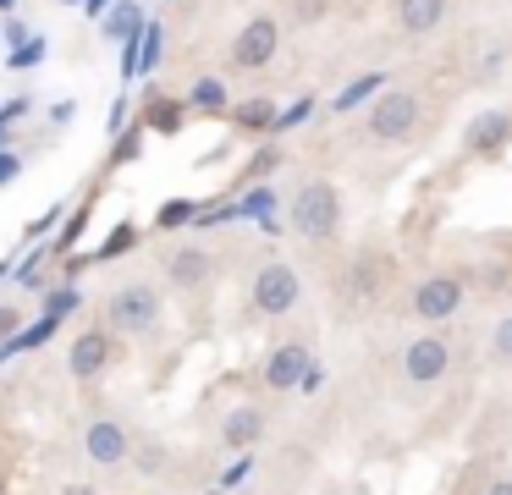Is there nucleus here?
I'll return each mask as SVG.
<instances>
[{
    "label": "nucleus",
    "mask_w": 512,
    "mask_h": 495,
    "mask_svg": "<svg viewBox=\"0 0 512 495\" xmlns=\"http://www.w3.org/2000/svg\"><path fill=\"white\" fill-rule=\"evenodd\" d=\"M17 171H23V160H17L12 149H0V187H6V182H17Z\"/></svg>",
    "instance_id": "nucleus-27"
},
{
    "label": "nucleus",
    "mask_w": 512,
    "mask_h": 495,
    "mask_svg": "<svg viewBox=\"0 0 512 495\" xmlns=\"http://www.w3.org/2000/svg\"><path fill=\"white\" fill-rule=\"evenodd\" d=\"M105 319H111L116 330H127V336H149V330L160 325V292L149 281H127L122 292L111 297Z\"/></svg>",
    "instance_id": "nucleus-4"
},
{
    "label": "nucleus",
    "mask_w": 512,
    "mask_h": 495,
    "mask_svg": "<svg viewBox=\"0 0 512 495\" xmlns=\"http://www.w3.org/2000/svg\"><path fill=\"white\" fill-rule=\"evenodd\" d=\"M0 495H6V468H0Z\"/></svg>",
    "instance_id": "nucleus-33"
},
{
    "label": "nucleus",
    "mask_w": 512,
    "mask_h": 495,
    "mask_svg": "<svg viewBox=\"0 0 512 495\" xmlns=\"http://www.w3.org/2000/svg\"><path fill=\"white\" fill-rule=\"evenodd\" d=\"M12 6H17V0H0V11H12Z\"/></svg>",
    "instance_id": "nucleus-32"
},
{
    "label": "nucleus",
    "mask_w": 512,
    "mask_h": 495,
    "mask_svg": "<svg viewBox=\"0 0 512 495\" xmlns=\"http://www.w3.org/2000/svg\"><path fill=\"white\" fill-rule=\"evenodd\" d=\"M364 94H375V77H364V83H353V88H347V94H342V105H336V110H353Z\"/></svg>",
    "instance_id": "nucleus-26"
},
{
    "label": "nucleus",
    "mask_w": 512,
    "mask_h": 495,
    "mask_svg": "<svg viewBox=\"0 0 512 495\" xmlns=\"http://www.w3.org/2000/svg\"><path fill=\"white\" fill-rule=\"evenodd\" d=\"M463 297H468L463 270H435L413 286V314H419L424 325H441V319H452L457 308H463Z\"/></svg>",
    "instance_id": "nucleus-3"
},
{
    "label": "nucleus",
    "mask_w": 512,
    "mask_h": 495,
    "mask_svg": "<svg viewBox=\"0 0 512 495\" xmlns=\"http://www.w3.org/2000/svg\"><path fill=\"white\" fill-rule=\"evenodd\" d=\"M133 242H138V226H116L111 237H105L100 248L89 253V264H105V259H116V253H127V248H133Z\"/></svg>",
    "instance_id": "nucleus-18"
},
{
    "label": "nucleus",
    "mask_w": 512,
    "mask_h": 495,
    "mask_svg": "<svg viewBox=\"0 0 512 495\" xmlns=\"http://www.w3.org/2000/svg\"><path fill=\"white\" fill-rule=\"evenodd\" d=\"M221 440L232 451H248V446H259V440H265V413H259V407H232V413L221 418Z\"/></svg>",
    "instance_id": "nucleus-12"
},
{
    "label": "nucleus",
    "mask_w": 512,
    "mask_h": 495,
    "mask_svg": "<svg viewBox=\"0 0 512 495\" xmlns=\"http://www.w3.org/2000/svg\"><path fill=\"white\" fill-rule=\"evenodd\" d=\"M188 215H193V204H188V198H177V204H166V209H160V226H182Z\"/></svg>",
    "instance_id": "nucleus-25"
},
{
    "label": "nucleus",
    "mask_w": 512,
    "mask_h": 495,
    "mask_svg": "<svg viewBox=\"0 0 512 495\" xmlns=\"http://www.w3.org/2000/svg\"><path fill=\"white\" fill-rule=\"evenodd\" d=\"M6 275H12V264H0V281H6Z\"/></svg>",
    "instance_id": "nucleus-31"
},
{
    "label": "nucleus",
    "mask_w": 512,
    "mask_h": 495,
    "mask_svg": "<svg viewBox=\"0 0 512 495\" xmlns=\"http://www.w3.org/2000/svg\"><path fill=\"white\" fill-rule=\"evenodd\" d=\"M446 11H452V0H397V6H391V17H397L402 33L424 39V33H435L446 22Z\"/></svg>",
    "instance_id": "nucleus-11"
},
{
    "label": "nucleus",
    "mask_w": 512,
    "mask_h": 495,
    "mask_svg": "<svg viewBox=\"0 0 512 495\" xmlns=\"http://www.w3.org/2000/svg\"><path fill=\"white\" fill-rule=\"evenodd\" d=\"M298 297H303V281H298L292 264L270 259V264H259V270H254V308H259V314L281 319V314L298 308Z\"/></svg>",
    "instance_id": "nucleus-6"
},
{
    "label": "nucleus",
    "mask_w": 512,
    "mask_h": 495,
    "mask_svg": "<svg viewBox=\"0 0 512 495\" xmlns=\"http://www.w3.org/2000/svg\"><path fill=\"white\" fill-rule=\"evenodd\" d=\"M188 105H199V110H226V83H221V77H199V83H193V94H188Z\"/></svg>",
    "instance_id": "nucleus-17"
},
{
    "label": "nucleus",
    "mask_w": 512,
    "mask_h": 495,
    "mask_svg": "<svg viewBox=\"0 0 512 495\" xmlns=\"http://www.w3.org/2000/svg\"><path fill=\"white\" fill-rule=\"evenodd\" d=\"M265 385L270 391H292V385H309L314 380V352L303 347V341H281L276 352L265 358Z\"/></svg>",
    "instance_id": "nucleus-9"
},
{
    "label": "nucleus",
    "mask_w": 512,
    "mask_h": 495,
    "mask_svg": "<svg viewBox=\"0 0 512 495\" xmlns=\"http://www.w3.org/2000/svg\"><path fill=\"white\" fill-rule=\"evenodd\" d=\"M100 11H111V0H89V17H100Z\"/></svg>",
    "instance_id": "nucleus-30"
},
{
    "label": "nucleus",
    "mask_w": 512,
    "mask_h": 495,
    "mask_svg": "<svg viewBox=\"0 0 512 495\" xmlns=\"http://www.w3.org/2000/svg\"><path fill=\"white\" fill-rule=\"evenodd\" d=\"M446 374H452V341L446 336L424 330V336H413L402 347V380L408 385H441Z\"/></svg>",
    "instance_id": "nucleus-5"
},
{
    "label": "nucleus",
    "mask_w": 512,
    "mask_h": 495,
    "mask_svg": "<svg viewBox=\"0 0 512 495\" xmlns=\"http://www.w3.org/2000/svg\"><path fill=\"white\" fill-rule=\"evenodd\" d=\"M281 50V22L276 17H248L232 39V66L237 72H265Z\"/></svg>",
    "instance_id": "nucleus-7"
},
{
    "label": "nucleus",
    "mask_w": 512,
    "mask_h": 495,
    "mask_svg": "<svg viewBox=\"0 0 512 495\" xmlns=\"http://www.w3.org/2000/svg\"><path fill=\"white\" fill-rule=\"evenodd\" d=\"M45 50H50L45 39H23V44H17L12 55H6V66H17V72H23V66H34V61H39V55H45Z\"/></svg>",
    "instance_id": "nucleus-21"
},
{
    "label": "nucleus",
    "mask_w": 512,
    "mask_h": 495,
    "mask_svg": "<svg viewBox=\"0 0 512 495\" xmlns=\"http://www.w3.org/2000/svg\"><path fill=\"white\" fill-rule=\"evenodd\" d=\"M419 110H424V99L413 94V88H386V94H375V105H369L364 132L375 143H402L419 127Z\"/></svg>",
    "instance_id": "nucleus-2"
},
{
    "label": "nucleus",
    "mask_w": 512,
    "mask_h": 495,
    "mask_svg": "<svg viewBox=\"0 0 512 495\" xmlns=\"http://www.w3.org/2000/svg\"><path fill=\"white\" fill-rule=\"evenodd\" d=\"M149 121H155L160 132H171V127H177V105H171V99H155V110H149Z\"/></svg>",
    "instance_id": "nucleus-24"
},
{
    "label": "nucleus",
    "mask_w": 512,
    "mask_h": 495,
    "mask_svg": "<svg viewBox=\"0 0 512 495\" xmlns=\"http://www.w3.org/2000/svg\"><path fill=\"white\" fill-rule=\"evenodd\" d=\"M463 149L474 154V160H501V154L512 149V105H490V110H479V116H468Z\"/></svg>",
    "instance_id": "nucleus-8"
},
{
    "label": "nucleus",
    "mask_w": 512,
    "mask_h": 495,
    "mask_svg": "<svg viewBox=\"0 0 512 495\" xmlns=\"http://www.w3.org/2000/svg\"><path fill=\"white\" fill-rule=\"evenodd\" d=\"M17 325H23V314H17V308H6V303H0V341H6V336H17Z\"/></svg>",
    "instance_id": "nucleus-28"
},
{
    "label": "nucleus",
    "mask_w": 512,
    "mask_h": 495,
    "mask_svg": "<svg viewBox=\"0 0 512 495\" xmlns=\"http://www.w3.org/2000/svg\"><path fill=\"white\" fill-rule=\"evenodd\" d=\"M67 495H89V490H67Z\"/></svg>",
    "instance_id": "nucleus-34"
},
{
    "label": "nucleus",
    "mask_w": 512,
    "mask_h": 495,
    "mask_svg": "<svg viewBox=\"0 0 512 495\" xmlns=\"http://www.w3.org/2000/svg\"><path fill=\"white\" fill-rule=\"evenodd\" d=\"M105 358H111V341H105V330H83V336L72 341V352H67V369L78 374V380H89V374L105 369Z\"/></svg>",
    "instance_id": "nucleus-13"
},
{
    "label": "nucleus",
    "mask_w": 512,
    "mask_h": 495,
    "mask_svg": "<svg viewBox=\"0 0 512 495\" xmlns=\"http://www.w3.org/2000/svg\"><path fill=\"white\" fill-rule=\"evenodd\" d=\"M83 446H89L94 462H105V468H111V462H122L127 451H133V440H127V429L116 424V418H94V424L83 429Z\"/></svg>",
    "instance_id": "nucleus-10"
},
{
    "label": "nucleus",
    "mask_w": 512,
    "mask_h": 495,
    "mask_svg": "<svg viewBox=\"0 0 512 495\" xmlns=\"http://www.w3.org/2000/svg\"><path fill=\"white\" fill-rule=\"evenodd\" d=\"M490 358H496V363H512V314H501L496 330H490Z\"/></svg>",
    "instance_id": "nucleus-20"
},
{
    "label": "nucleus",
    "mask_w": 512,
    "mask_h": 495,
    "mask_svg": "<svg viewBox=\"0 0 512 495\" xmlns=\"http://www.w3.org/2000/svg\"><path fill=\"white\" fill-rule=\"evenodd\" d=\"M210 270H215V264H210V253H204V248H177V253L166 259V275H171L177 286H188V292L210 281Z\"/></svg>",
    "instance_id": "nucleus-14"
},
{
    "label": "nucleus",
    "mask_w": 512,
    "mask_h": 495,
    "mask_svg": "<svg viewBox=\"0 0 512 495\" xmlns=\"http://www.w3.org/2000/svg\"><path fill=\"white\" fill-rule=\"evenodd\" d=\"M380 275H386V259H380V253H358L353 270H347V297H358V303H364V297H375L380 286H386Z\"/></svg>",
    "instance_id": "nucleus-15"
},
{
    "label": "nucleus",
    "mask_w": 512,
    "mask_h": 495,
    "mask_svg": "<svg viewBox=\"0 0 512 495\" xmlns=\"http://www.w3.org/2000/svg\"><path fill=\"white\" fill-rule=\"evenodd\" d=\"M72 308H78V292H72V286H61L56 297H45V314H50V319H67Z\"/></svg>",
    "instance_id": "nucleus-23"
},
{
    "label": "nucleus",
    "mask_w": 512,
    "mask_h": 495,
    "mask_svg": "<svg viewBox=\"0 0 512 495\" xmlns=\"http://www.w3.org/2000/svg\"><path fill=\"white\" fill-rule=\"evenodd\" d=\"M144 33V11L133 6V0H122V6H111V17H105V39H138Z\"/></svg>",
    "instance_id": "nucleus-16"
},
{
    "label": "nucleus",
    "mask_w": 512,
    "mask_h": 495,
    "mask_svg": "<svg viewBox=\"0 0 512 495\" xmlns=\"http://www.w3.org/2000/svg\"><path fill=\"white\" fill-rule=\"evenodd\" d=\"M287 220L303 242H331L342 231V193H336V182H320V176L303 182L287 204Z\"/></svg>",
    "instance_id": "nucleus-1"
},
{
    "label": "nucleus",
    "mask_w": 512,
    "mask_h": 495,
    "mask_svg": "<svg viewBox=\"0 0 512 495\" xmlns=\"http://www.w3.org/2000/svg\"><path fill=\"white\" fill-rule=\"evenodd\" d=\"M485 495H512V473H496V479L485 484Z\"/></svg>",
    "instance_id": "nucleus-29"
},
{
    "label": "nucleus",
    "mask_w": 512,
    "mask_h": 495,
    "mask_svg": "<svg viewBox=\"0 0 512 495\" xmlns=\"http://www.w3.org/2000/svg\"><path fill=\"white\" fill-rule=\"evenodd\" d=\"M138 149H144V127L122 132V143H116V154H111V160H116V165H127V160H138Z\"/></svg>",
    "instance_id": "nucleus-22"
},
{
    "label": "nucleus",
    "mask_w": 512,
    "mask_h": 495,
    "mask_svg": "<svg viewBox=\"0 0 512 495\" xmlns=\"http://www.w3.org/2000/svg\"><path fill=\"white\" fill-rule=\"evenodd\" d=\"M237 127H276V105L270 99H243L237 105Z\"/></svg>",
    "instance_id": "nucleus-19"
}]
</instances>
